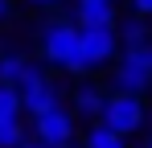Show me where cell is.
Segmentation results:
<instances>
[{
  "instance_id": "4fadbf2b",
  "label": "cell",
  "mask_w": 152,
  "mask_h": 148,
  "mask_svg": "<svg viewBox=\"0 0 152 148\" xmlns=\"http://www.w3.org/2000/svg\"><path fill=\"white\" fill-rule=\"evenodd\" d=\"M25 111V103L17 95V86H0V115H21Z\"/></svg>"
},
{
  "instance_id": "6da1fadb",
  "label": "cell",
  "mask_w": 152,
  "mask_h": 148,
  "mask_svg": "<svg viewBox=\"0 0 152 148\" xmlns=\"http://www.w3.org/2000/svg\"><path fill=\"white\" fill-rule=\"evenodd\" d=\"M41 58L50 62L53 70L66 74H86V58H82V29L78 21H45L41 25Z\"/></svg>"
},
{
  "instance_id": "8fae6325",
  "label": "cell",
  "mask_w": 152,
  "mask_h": 148,
  "mask_svg": "<svg viewBox=\"0 0 152 148\" xmlns=\"http://www.w3.org/2000/svg\"><path fill=\"white\" fill-rule=\"evenodd\" d=\"M29 136H25V123L21 115H0V148H21Z\"/></svg>"
},
{
  "instance_id": "44dd1931",
  "label": "cell",
  "mask_w": 152,
  "mask_h": 148,
  "mask_svg": "<svg viewBox=\"0 0 152 148\" xmlns=\"http://www.w3.org/2000/svg\"><path fill=\"white\" fill-rule=\"evenodd\" d=\"M148 123H152V115H148Z\"/></svg>"
},
{
  "instance_id": "7a4b0ae2",
  "label": "cell",
  "mask_w": 152,
  "mask_h": 148,
  "mask_svg": "<svg viewBox=\"0 0 152 148\" xmlns=\"http://www.w3.org/2000/svg\"><path fill=\"white\" fill-rule=\"evenodd\" d=\"M17 95L25 103V111L37 119V115H45L53 107H62V99H58V86L50 82V74L41 70V66H33L29 62V70L21 74V82H17Z\"/></svg>"
},
{
  "instance_id": "ba28073f",
  "label": "cell",
  "mask_w": 152,
  "mask_h": 148,
  "mask_svg": "<svg viewBox=\"0 0 152 148\" xmlns=\"http://www.w3.org/2000/svg\"><path fill=\"white\" fill-rule=\"evenodd\" d=\"M103 107H107V95H103L95 82H82L74 95H70V111L74 115H86V119H103Z\"/></svg>"
},
{
  "instance_id": "8992f818",
  "label": "cell",
  "mask_w": 152,
  "mask_h": 148,
  "mask_svg": "<svg viewBox=\"0 0 152 148\" xmlns=\"http://www.w3.org/2000/svg\"><path fill=\"white\" fill-rule=\"evenodd\" d=\"M152 86V70L136 66L132 58H119V66L111 70V95H144Z\"/></svg>"
},
{
  "instance_id": "9a60e30c",
  "label": "cell",
  "mask_w": 152,
  "mask_h": 148,
  "mask_svg": "<svg viewBox=\"0 0 152 148\" xmlns=\"http://www.w3.org/2000/svg\"><path fill=\"white\" fill-rule=\"evenodd\" d=\"M132 12L136 17H152V0H132Z\"/></svg>"
},
{
  "instance_id": "5bb4252c",
  "label": "cell",
  "mask_w": 152,
  "mask_h": 148,
  "mask_svg": "<svg viewBox=\"0 0 152 148\" xmlns=\"http://www.w3.org/2000/svg\"><path fill=\"white\" fill-rule=\"evenodd\" d=\"M124 58H132L136 66L152 70V41H148V45H136V49H124Z\"/></svg>"
},
{
  "instance_id": "ac0fdd59",
  "label": "cell",
  "mask_w": 152,
  "mask_h": 148,
  "mask_svg": "<svg viewBox=\"0 0 152 148\" xmlns=\"http://www.w3.org/2000/svg\"><path fill=\"white\" fill-rule=\"evenodd\" d=\"M21 148H45V144H37V140H25V144H21Z\"/></svg>"
},
{
  "instance_id": "52a82bcc",
  "label": "cell",
  "mask_w": 152,
  "mask_h": 148,
  "mask_svg": "<svg viewBox=\"0 0 152 148\" xmlns=\"http://www.w3.org/2000/svg\"><path fill=\"white\" fill-rule=\"evenodd\" d=\"M74 21L78 29H115L119 17H115V4H107V0H78Z\"/></svg>"
},
{
  "instance_id": "30bf717a",
  "label": "cell",
  "mask_w": 152,
  "mask_h": 148,
  "mask_svg": "<svg viewBox=\"0 0 152 148\" xmlns=\"http://www.w3.org/2000/svg\"><path fill=\"white\" fill-rule=\"evenodd\" d=\"M119 41H124V49L148 45V41H152V29L144 25V17H127V21H124V29H119Z\"/></svg>"
},
{
  "instance_id": "e0dca14e",
  "label": "cell",
  "mask_w": 152,
  "mask_h": 148,
  "mask_svg": "<svg viewBox=\"0 0 152 148\" xmlns=\"http://www.w3.org/2000/svg\"><path fill=\"white\" fill-rule=\"evenodd\" d=\"M29 4H37V8H53V4H62V0H29Z\"/></svg>"
},
{
  "instance_id": "ffe728a7",
  "label": "cell",
  "mask_w": 152,
  "mask_h": 148,
  "mask_svg": "<svg viewBox=\"0 0 152 148\" xmlns=\"http://www.w3.org/2000/svg\"><path fill=\"white\" fill-rule=\"evenodd\" d=\"M107 4H115V0H107Z\"/></svg>"
},
{
  "instance_id": "7c38bea8",
  "label": "cell",
  "mask_w": 152,
  "mask_h": 148,
  "mask_svg": "<svg viewBox=\"0 0 152 148\" xmlns=\"http://www.w3.org/2000/svg\"><path fill=\"white\" fill-rule=\"evenodd\" d=\"M82 148H127V144H124V136H115L111 127L95 123V127H86V136H82Z\"/></svg>"
},
{
  "instance_id": "5b68a950",
  "label": "cell",
  "mask_w": 152,
  "mask_h": 148,
  "mask_svg": "<svg viewBox=\"0 0 152 148\" xmlns=\"http://www.w3.org/2000/svg\"><path fill=\"white\" fill-rule=\"evenodd\" d=\"M115 49H119V33L115 29H82V58H86V70H99L107 62H115Z\"/></svg>"
},
{
  "instance_id": "277c9868",
  "label": "cell",
  "mask_w": 152,
  "mask_h": 148,
  "mask_svg": "<svg viewBox=\"0 0 152 148\" xmlns=\"http://www.w3.org/2000/svg\"><path fill=\"white\" fill-rule=\"evenodd\" d=\"M33 140L45 148H58V144H74V111L70 107H53L45 115L33 119Z\"/></svg>"
},
{
  "instance_id": "2e32d148",
  "label": "cell",
  "mask_w": 152,
  "mask_h": 148,
  "mask_svg": "<svg viewBox=\"0 0 152 148\" xmlns=\"http://www.w3.org/2000/svg\"><path fill=\"white\" fill-rule=\"evenodd\" d=\"M12 21V0H0V25Z\"/></svg>"
},
{
  "instance_id": "d6986e66",
  "label": "cell",
  "mask_w": 152,
  "mask_h": 148,
  "mask_svg": "<svg viewBox=\"0 0 152 148\" xmlns=\"http://www.w3.org/2000/svg\"><path fill=\"white\" fill-rule=\"evenodd\" d=\"M144 148H152V136H148V140H144Z\"/></svg>"
},
{
  "instance_id": "9c48e42d",
  "label": "cell",
  "mask_w": 152,
  "mask_h": 148,
  "mask_svg": "<svg viewBox=\"0 0 152 148\" xmlns=\"http://www.w3.org/2000/svg\"><path fill=\"white\" fill-rule=\"evenodd\" d=\"M29 70V58L17 49H0V86H17L21 74Z\"/></svg>"
},
{
  "instance_id": "3957f363",
  "label": "cell",
  "mask_w": 152,
  "mask_h": 148,
  "mask_svg": "<svg viewBox=\"0 0 152 148\" xmlns=\"http://www.w3.org/2000/svg\"><path fill=\"white\" fill-rule=\"evenodd\" d=\"M148 119V107H144V99L140 95H107V107H103V127H111L115 136H132V132H140Z\"/></svg>"
}]
</instances>
